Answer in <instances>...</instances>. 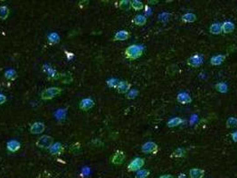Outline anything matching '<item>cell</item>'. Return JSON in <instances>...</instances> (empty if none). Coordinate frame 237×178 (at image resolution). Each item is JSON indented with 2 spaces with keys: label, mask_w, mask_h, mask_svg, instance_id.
Returning a JSON list of instances; mask_svg holds the SVG:
<instances>
[{
  "label": "cell",
  "mask_w": 237,
  "mask_h": 178,
  "mask_svg": "<svg viewBox=\"0 0 237 178\" xmlns=\"http://www.w3.org/2000/svg\"><path fill=\"white\" fill-rule=\"evenodd\" d=\"M131 8H133L135 11H141L145 8V5L143 2L139 0H132L131 1Z\"/></svg>",
  "instance_id": "484cf974"
},
{
  "label": "cell",
  "mask_w": 237,
  "mask_h": 178,
  "mask_svg": "<svg viewBox=\"0 0 237 178\" xmlns=\"http://www.w3.org/2000/svg\"><path fill=\"white\" fill-rule=\"evenodd\" d=\"M95 105V103L93 101L91 98H84L82 99L80 103V108L82 110H85V111H87L90 109H92Z\"/></svg>",
  "instance_id": "8fae6325"
},
{
  "label": "cell",
  "mask_w": 237,
  "mask_h": 178,
  "mask_svg": "<svg viewBox=\"0 0 237 178\" xmlns=\"http://www.w3.org/2000/svg\"><path fill=\"white\" fill-rule=\"evenodd\" d=\"M125 153L122 150H117L113 156L111 157V163L115 164V165H121L125 160Z\"/></svg>",
  "instance_id": "9c48e42d"
},
{
  "label": "cell",
  "mask_w": 237,
  "mask_h": 178,
  "mask_svg": "<svg viewBox=\"0 0 237 178\" xmlns=\"http://www.w3.org/2000/svg\"><path fill=\"white\" fill-rule=\"evenodd\" d=\"M63 92V89L60 88V87H56V86H51V87H48V88H46L44 89L42 92H41V99L42 100H45V101H47V100H52L54 98L57 97L58 95H60Z\"/></svg>",
  "instance_id": "7a4b0ae2"
},
{
  "label": "cell",
  "mask_w": 237,
  "mask_h": 178,
  "mask_svg": "<svg viewBox=\"0 0 237 178\" xmlns=\"http://www.w3.org/2000/svg\"><path fill=\"white\" fill-rule=\"evenodd\" d=\"M209 32L213 35H219L222 33V27L220 23H213L209 27Z\"/></svg>",
  "instance_id": "603a6c76"
},
{
  "label": "cell",
  "mask_w": 237,
  "mask_h": 178,
  "mask_svg": "<svg viewBox=\"0 0 237 178\" xmlns=\"http://www.w3.org/2000/svg\"><path fill=\"white\" fill-rule=\"evenodd\" d=\"M145 161L143 158H135L131 160V162L127 165V170L130 172H137L138 170L142 169L145 166Z\"/></svg>",
  "instance_id": "277c9868"
},
{
  "label": "cell",
  "mask_w": 237,
  "mask_h": 178,
  "mask_svg": "<svg viewBox=\"0 0 237 178\" xmlns=\"http://www.w3.org/2000/svg\"><path fill=\"white\" fill-rule=\"evenodd\" d=\"M6 149L9 152H16L21 149V143L17 140H10L6 143Z\"/></svg>",
  "instance_id": "7c38bea8"
},
{
  "label": "cell",
  "mask_w": 237,
  "mask_h": 178,
  "mask_svg": "<svg viewBox=\"0 0 237 178\" xmlns=\"http://www.w3.org/2000/svg\"><path fill=\"white\" fill-rule=\"evenodd\" d=\"M119 83H120V80L117 79H108V80L106 81L107 86L111 87V88H115V89L117 88Z\"/></svg>",
  "instance_id": "1f68e13d"
},
{
  "label": "cell",
  "mask_w": 237,
  "mask_h": 178,
  "mask_svg": "<svg viewBox=\"0 0 237 178\" xmlns=\"http://www.w3.org/2000/svg\"><path fill=\"white\" fill-rule=\"evenodd\" d=\"M64 147L61 143H54L52 146L49 148V152L52 155H60L62 153H64Z\"/></svg>",
  "instance_id": "30bf717a"
},
{
  "label": "cell",
  "mask_w": 237,
  "mask_h": 178,
  "mask_svg": "<svg viewBox=\"0 0 237 178\" xmlns=\"http://www.w3.org/2000/svg\"><path fill=\"white\" fill-rule=\"evenodd\" d=\"M83 172L85 173L86 175H87V174L89 173V168H88V167H85V168H83Z\"/></svg>",
  "instance_id": "74e56055"
},
{
  "label": "cell",
  "mask_w": 237,
  "mask_h": 178,
  "mask_svg": "<svg viewBox=\"0 0 237 178\" xmlns=\"http://www.w3.org/2000/svg\"><path fill=\"white\" fill-rule=\"evenodd\" d=\"M10 10L6 6H0V20H6L9 17Z\"/></svg>",
  "instance_id": "d4e9b609"
},
{
  "label": "cell",
  "mask_w": 237,
  "mask_h": 178,
  "mask_svg": "<svg viewBox=\"0 0 237 178\" xmlns=\"http://www.w3.org/2000/svg\"><path fill=\"white\" fill-rule=\"evenodd\" d=\"M45 129H46V125L43 122L37 121L30 126L29 132L31 133L32 135H39V134H42L44 132Z\"/></svg>",
  "instance_id": "52a82bcc"
},
{
  "label": "cell",
  "mask_w": 237,
  "mask_h": 178,
  "mask_svg": "<svg viewBox=\"0 0 237 178\" xmlns=\"http://www.w3.org/2000/svg\"><path fill=\"white\" fill-rule=\"evenodd\" d=\"M150 175V171L148 169H140L138 170L136 175H135V178H148V176Z\"/></svg>",
  "instance_id": "f546056e"
},
{
  "label": "cell",
  "mask_w": 237,
  "mask_h": 178,
  "mask_svg": "<svg viewBox=\"0 0 237 178\" xmlns=\"http://www.w3.org/2000/svg\"><path fill=\"white\" fill-rule=\"evenodd\" d=\"M185 155V150L183 148H178L173 151L172 156L176 157V158H182Z\"/></svg>",
  "instance_id": "d6a6232c"
},
{
  "label": "cell",
  "mask_w": 237,
  "mask_h": 178,
  "mask_svg": "<svg viewBox=\"0 0 237 178\" xmlns=\"http://www.w3.org/2000/svg\"><path fill=\"white\" fill-rule=\"evenodd\" d=\"M6 102V96L3 94H0V105L4 104Z\"/></svg>",
  "instance_id": "e575fe53"
},
{
  "label": "cell",
  "mask_w": 237,
  "mask_h": 178,
  "mask_svg": "<svg viewBox=\"0 0 237 178\" xmlns=\"http://www.w3.org/2000/svg\"><path fill=\"white\" fill-rule=\"evenodd\" d=\"M183 122H184V120H183V119H181L179 117H175V118H172V119H170V120L168 121L167 126H168V127H170V128H172V127L178 126L179 125H181Z\"/></svg>",
  "instance_id": "ffe728a7"
},
{
  "label": "cell",
  "mask_w": 237,
  "mask_h": 178,
  "mask_svg": "<svg viewBox=\"0 0 237 178\" xmlns=\"http://www.w3.org/2000/svg\"><path fill=\"white\" fill-rule=\"evenodd\" d=\"M144 46L141 45H131L125 49V56L130 60H137L142 56L144 53Z\"/></svg>",
  "instance_id": "6da1fadb"
},
{
  "label": "cell",
  "mask_w": 237,
  "mask_h": 178,
  "mask_svg": "<svg viewBox=\"0 0 237 178\" xmlns=\"http://www.w3.org/2000/svg\"><path fill=\"white\" fill-rule=\"evenodd\" d=\"M159 178H175L172 175H162Z\"/></svg>",
  "instance_id": "8d00e7d4"
},
{
  "label": "cell",
  "mask_w": 237,
  "mask_h": 178,
  "mask_svg": "<svg viewBox=\"0 0 237 178\" xmlns=\"http://www.w3.org/2000/svg\"><path fill=\"white\" fill-rule=\"evenodd\" d=\"M119 6L123 11H128L131 8V1H129V0H121L119 4Z\"/></svg>",
  "instance_id": "f1b7e54d"
},
{
  "label": "cell",
  "mask_w": 237,
  "mask_h": 178,
  "mask_svg": "<svg viewBox=\"0 0 237 178\" xmlns=\"http://www.w3.org/2000/svg\"><path fill=\"white\" fill-rule=\"evenodd\" d=\"M205 175V171L202 168H191L189 171V176L191 178H203Z\"/></svg>",
  "instance_id": "ac0fdd59"
},
{
  "label": "cell",
  "mask_w": 237,
  "mask_h": 178,
  "mask_svg": "<svg viewBox=\"0 0 237 178\" xmlns=\"http://www.w3.org/2000/svg\"><path fill=\"white\" fill-rule=\"evenodd\" d=\"M5 78L8 80H15L17 79V72L13 69H7L5 71Z\"/></svg>",
  "instance_id": "44dd1931"
},
{
  "label": "cell",
  "mask_w": 237,
  "mask_h": 178,
  "mask_svg": "<svg viewBox=\"0 0 237 178\" xmlns=\"http://www.w3.org/2000/svg\"><path fill=\"white\" fill-rule=\"evenodd\" d=\"M53 144H54V138L50 135H46L40 136L36 142L37 147L43 150H49V148Z\"/></svg>",
  "instance_id": "3957f363"
},
{
  "label": "cell",
  "mask_w": 237,
  "mask_h": 178,
  "mask_svg": "<svg viewBox=\"0 0 237 178\" xmlns=\"http://www.w3.org/2000/svg\"><path fill=\"white\" fill-rule=\"evenodd\" d=\"M141 150L145 154H156L159 150V146L154 142H146L142 145Z\"/></svg>",
  "instance_id": "5b68a950"
},
{
  "label": "cell",
  "mask_w": 237,
  "mask_h": 178,
  "mask_svg": "<svg viewBox=\"0 0 237 178\" xmlns=\"http://www.w3.org/2000/svg\"><path fill=\"white\" fill-rule=\"evenodd\" d=\"M47 39H48V42L52 45H54V44H58L60 42V36L56 32H51L50 34L47 36Z\"/></svg>",
  "instance_id": "cb8c5ba5"
},
{
  "label": "cell",
  "mask_w": 237,
  "mask_h": 178,
  "mask_svg": "<svg viewBox=\"0 0 237 178\" xmlns=\"http://www.w3.org/2000/svg\"><path fill=\"white\" fill-rule=\"evenodd\" d=\"M133 22L137 26L142 27V26L145 25V23H147V18L145 15H143V14H137V15H136L134 17Z\"/></svg>",
  "instance_id": "d6986e66"
},
{
  "label": "cell",
  "mask_w": 237,
  "mask_h": 178,
  "mask_svg": "<svg viewBox=\"0 0 237 178\" xmlns=\"http://www.w3.org/2000/svg\"><path fill=\"white\" fill-rule=\"evenodd\" d=\"M130 34L127 30H119L118 32H116V34L113 37V40L114 41H125L129 38Z\"/></svg>",
  "instance_id": "9a60e30c"
},
{
  "label": "cell",
  "mask_w": 237,
  "mask_h": 178,
  "mask_svg": "<svg viewBox=\"0 0 237 178\" xmlns=\"http://www.w3.org/2000/svg\"><path fill=\"white\" fill-rule=\"evenodd\" d=\"M177 101H178L179 104L185 105V104H191L193 99H192V97L190 96L189 94H187V93L185 92H181L177 95Z\"/></svg>",
  "instance_id": "4fadbf2b"
},
{
  "label": "cell",
  "mask_w": 237,
  "mask_h": 178,
  "mask_svg": "<svg viewBox=\"0 0 237 178\" xmlns=\"http://www.w3.org/2000/svg\"><path fill=\"white\" fill-rule=\"evenodd\" d=\"M116 89L120 94H127L131 89V84L127 81H120Z\"/></svg>",
  "instance_id": "5bb4252c"
},
{
  "label": "cell",
  "mask_w": 237,
  "mask_h": 178,
  "mask_svg": "<svg viewBox=\"0 0 237 178\" xmlns=\"http://www.w3.org/2000/svg\"><path fill=\"white\" fill-rule=\"evenodd\" d=\"M43 69H44V71L47 74L48 78L51 79H58L60 78V76H61L55 69H53L52 67H51L50 65H48V64H44Z\"/></svg>",
  "instance_id": "ba28073f"
},
{
  "label": "cell",
  "mask_w": 237,
  "mask_h": 178,
  "mask_svg": "<svg viewBox=\"0 0 237 178\" xmlns=\"http://www.w3.org/2000/svg\"><path fill=\"white\" fill-rule=\"evenodd\" d=\"M225 60H226V55L225 54H217V55H214V56L210 58L209 63L213 66H219V65L224 63Z\"/></svg>",
  "instance_id": "e0dca14e"
},
{
  "label": "cell",
  "mask_w": 237,
  "mask_h": 178,
  "mask_svg": "<svg viewBox=\"0 0 237 178\" xmlns=\"http://www.w3.org/2000/svg\"><path fill=\"white\" fill-rule=\"evenodd\" d=\"M182 21L185 23H194L197 20L196 15L194 13H185L183 16H182Z\"/></svg>",
  "instance_id": "7402d4cb"
},
{
  "label": "cell",
  "mask_w": 237,
  "mask_h": 178,
  "mask_svg": "<svg viewBox=\"0 0 237 178\" xmlns=\"http://www.w3.org/2000/svg\"><path fill=\"white\" fill-rule=\"evenodd\" d=\"M231 138H232V140L234 142V143H237V130L236 131H234V132H233L231 133Z\"/></svg>",
  "instance_id": "d590c367"
},
{
  "label": "cell",
  "mask_w": 237,
  "mask_h": 178,
  "mask_svg": "<svg viewBox=\"0 0 237 178\" xmlns=\"http://www.w3.org/2000/svg\"><path fill=\"white\" fill-rule=\"evenodd\" d=\"M138 95V91L137 89H130V91L127 94V99H135Z\"/></svg>",
  "instance_id": "836d02e7"
},
{
  "label": "cell",
  "mask_w": 237,
  "mask_h": 178,
  "mask_svg": "<svg viewBox=\"0 0 237 178\" xmlns=\"http://www.w3.org/2000/svg\"><path fill=\"white\" fill-rule=\"evenodd\" d=\"M67 115V109H59L54 112V117L58 120H63L66 118Z\"/></svg>",
  "instance_id": "83f0119b"
},
{
  "label": "cell",
  "mask_w": 237,
  "mask_h": 178,
  "mask_svg": "<svg viewBox=\"0 0 237 178\" xmlns=\"http://www.w3.org/2000/svg\"><path fill=\"white\" fill-rule=\"evenodd\" d=\"M215 88L218 92L222 93V94H226L228 91V87L227 85L224 82H219L215 85Z\"/></svg>",
  "instance_id": "4316f807"
},
{
  "label": "cell",
  "mask_w": 237,
  "mask_h": 178,
  "mask_svg": "<svg viewBox=\"0 0 237 178\" xmlns=\"http://www.w3.org/2000/svg\"><path fill=\"white\" fill-rule=\"evenodd\" d=\"M203 61H204V58H203L202 54L195 53V54L192 55L191 57L188 58L187 61H186V63H187V65H189L190 67L198 68V67H200L203 64Z\"/></svg>",
  "instance_id": "8992f818"
},
{
  "label": "cell",
  "mask_w": 237,
  "mask_h": 178,
  "mask_svg": "<svg viewBox=\"0 0 237 178\" xmlns=\"http://www.w3.org/2000/svg\"><path fill=\"white\" fill-rule=\"evenodd\" d=\"M222 27V32L224 34H230L232 32H234V30L235 29L234 24L232 22H228L226 21L225 23H223V24H221Z\"/></svg>",
  "instance_id": "2e32d148"
},
{
  "label": "cell",
  "mask_w": 237,
  "mask_h": 178,
  "mask_svg": "<svg viewBox=\"0 0 237 178\" xmlns=\"http://www.w3.org/2000/svg\"><path fill=\"white\" fill-rule=\"evenodd\" d=\"M226 127H228V128H233V127L237 126L236 118H234V117H230V118H228L226 122Z\"/></svg>",
  "instance_id": "4dcf8cb0"
}]
</instances>
